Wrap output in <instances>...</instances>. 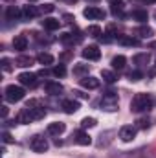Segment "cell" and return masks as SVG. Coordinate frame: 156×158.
<instances>
[{"mask_svg":"<svg viewBox=\"0 0 156 158\" xmlns=\"http://www.w3.org/2000/svg\"><path fill=\"white\" fill-rule=\"evenodd\" d=\"M18 17H22V11H20L18 7L9 6V7L6 9V19H7V20H17Z\"/></svg>","mask_w":156,"mask_h":158,"instance_id":"cell-20","label":"cell"},{"mask_svg":"<svg viewBox=\"0 0 156 158\" xmlns=\"http://www.w3.org/2000/svg\"><path fill=\"white\" fill-rule=\"evenodd\" d=\"M44 90H46V94H50V96H59V94L63 92V85L57 83V81H46V83H44Z\"/></svg>","mask_w":156,"mask_h":158,"instance_id":"cell-11","label":"cell"},{"mask_svg":"<svg viewBox=\"0 0 156 158\" xmlns=\"http://www.w3.org/2000/svg\"><path fill=\"white\" fill-rule=\"evenodd\" d=\"M153 105H154V101L149 94H136L130 101V110L132 112H147V110H151Z\"/></svg>","mask_w":156,"mask_h":158,"instance_id":"cell-1","label":"cell"},{"mask_svg":"<svg viewBox=\"0 0 156 158\" xmlns=\"http://www.w3.org/2000/svg\"><path fill=\"white\" fill-rule=\"evenodd\" d=\"M81 35L79 37H74V33H63L61 35V42H64V44H76V42H81Z\"/></svg>","mask_w":156,"mask_h":158,"instance_id":"cell-25","label":"cell"},{"mask_svg":"<svg viewBox=\"0 0 156 158\" xmlns=\"http://www.w3.org/2000/svg\"><path fill=\"white\" fill-rule=\"evenodd\" d=\"M53 9H55V6H53V4H44V6H40V7H39L40 13H51Z\"/></svg>","mask_w":156,"mask_h":158,"instance_id":"cell-38","label":"cell"},{"mask_svg":"<svg viewBox=\"0 0 156 158\" xmlns=\"http://www.w3.org/2000/svg\"><path fill=\"white\" fill-rule=\"evenodd\" d=\"M51 74H53L55 77H64V76H66V68H64V64H57V66H53Z\"/></svg>","mask_w":156,"mask_h":158,"instance_id":"cell-30","label":"cell"},{"mask_svg":"<svg viewBox=\"0 0 156 158\" xmlns=\"http://www.w3.org/2000/svg\"><path fill=\"white\" fill-rule=\"evenodd\" d=\"M13 48H15L17 52H24V50L28 48V39H26V35H17V37L13 39Z\"/></svg>","mask_w":156,"mask_h":158,"instance_id":"cell-14","label":"cell"},{"mask_svg":"<svg viewBox=\"0 0 156 158\" xmlns=\"http://www.w3.org/2000/svg\"><path fill=\"white\" fill-rule=\"evenodd\" d=\"M37 15H39V9H37L35 6H30V4H28V6L22 7V17H24V19L30 20V19H33V17H37Z\"/></svg>","mask_w":156,"mask_h":158,"instance_id":"cell-19","label":"cell"},{"mask_svg":"<svg viewBox=\"0 0 156 158\" xmlns=\"http://www.w3.org/2000/svg\"><path fill=\"white\" fill-rule=\"evenodd\" d=\"M2 142H4V143H13V142H15V138H13L7 131H4V132H2Z\"/></svg>","mask_w":156,"mask_h":158,"instance_id":"cell-37","label":"cell"},{"mask_svg":"<svg viewBox=\"0 0 156 158\" xmlns=\"http://www.w3.org/2000/svg\"><path fill=\"white\" fill-rule=\"evenodd\" d=\"M136 127H132V125H123L121 129H119V138L123 140V142H132L134 138H136Z\"/></svg>","mask_w":156,"mask_h":158,"instance_id":"cell-9","label":"cell"},{"mask_svg":"<svg viewBox=\"0 0 156 158\" xmlns=\"http://www.w3.org/2000/svg\"><path fill=\"white\" fill-rule=\"evenodd\" d=\"M101 77H103V81L105 83H116V79H117V76L112 72V70H101Z\"/></svg>","mask_w":156,"mask_h":158,"instance_id":"cell-28","label":"cell"},{"mask_svg":"<svg viewBox=\"0 0 156 158\" xmlns=\"http://www.w3.org/2000/svg\"><path fill=\"white\" fill-rule=\"evenodd\" d=\"M79 85L83 88H88V90H94V88H99V79L92 77V76H84V77L79 79Z\"/></svg>","mask_w":156,"mask_h":158,"instance_id":"cell-13","label":"cell"},{"mask_svg":"<svg viewBox=\"0 0 156 158\" xmlns=\"http://www.w3.org/2000/svg\"><path fill=\"white\" fill-rule=\"evenodd\" d=\"M0 64H2V70H4V72H11V70H13V64H11V61H9L7 57H2Z\"/></svg>","mask_w":156,"mask_h":158,"instance_id":"cell-35","label":"cell"},{"mask_svg":"<svg viewBox=\"0 0 156 158\" xmlns=\"http://www.w3.org/2000/svg\"><path fill=\"white\" fill-rule=\"evenodd\" d=\"M24 88L22 86H18V85H7L6 86V90H4V98L7 99V101H11V103H17V101H20V99H24Z\"/></svg>","mask_w":156,"mask_h":158,"instance_id":"cell-2","label":"cell"},{"mask_svg":"<svg viewBox=\"0 0 156 158\" xmlns=\"http://www.w3.org/2000/svg\"><path fill=\"white\" fill-rule=\"evenodd\" d=\"M31 64H33V57H30V55H18V57L15 59V66L28 68V66H31Z\"/></svg>","mask_w":156,"mask_h":158,"instance_id":"cell-18","label":"cell"},{"mask_svg":"<svg viewBox=\"0 0 156 158\" xmlns=\"http://www.w3.org/2000/svg\"><path fill=\"white\" fill-rule=\"evenodd\" d=\"M142 77H143V72H140V70H134V72L129 74V79L130 81H140Z\"/></svg>","mask_w":156,"mask_h":158,"instance_id":"cell-36","label":"cell"},{"mask_svg":"<svg viewBox=\"0 0 156 158\" xmlns=\"http://www.w3.org/2000/svg\"><path fill=\"white\" fill-rule=\"evenodd\" d=\"M96 118H83V121H81V127L83 129H90V127H96Z\"/></svg>","mask_w":156,"mask_h":158,"instance_id":"cell-34","label":"cell"},{"mask_svg":"<svg viewBox=\"0 0 156 158\" xmlns=\"http://www.w3.org/2000/svg\"><path fill=\"white\" fill-rule=\"evenodd\" d=\"M81 55H83L84 59H88V61H99V57H101V50H99L96 44H90V46H86V48L81 52Z\"/></svg>","mask_w":156,"mask_h":158,"instance_id":"cell-7","label":"cell"},{"mask_svg":"<svg viewBox=\"0 0 156 158\" xmlns=\"http://www.w3.org/2000/svg\"><path fill=\"white\" fill-rule=\"evenodd\" d=\"M132 19L138 20V22H147L149 15H147V11H143V9H134V11H132Z\"/></svg>","mask_w":156,"mask_h":158,"instance_id":"cell-26","label":"cell"},{"mask_svg":"<svg viewBox=\"0 0 156 158\" xmlns=\"http://www.w3.org/2000/svg\"><path fill=\"white\" fill-rule=\"evenodd\" d=\"M83 15H84V19H88V20H101V19H105V15H107V13H105L101 7L88 6V7H84Z\"/></svg>","mask_w":156,"mask_h":158,"instance_id":"cell-5","label":"cell"},{"mask_svg":"<svg viewBox=\"0 0 156 158\" xmlns=\"http://www.w3.org/2000/svg\"><path fill=\"white\" fill-rule=\"evenodd\" d=\"M74 94H76V96H77V98H81V99H86V98H88V96H86V94H83V92H79V90H76V92H74Z\"/></svg>","mask_w":156,"mask_h":158,"instance_id":"cell-40","label":"cell"},{"mask_svg":"<svg viewBox=\"0 0 156 158\" xmlns=\"http://www.w3.org/2000/svg\"><path fill=\"white\" fill-rule=\"evenodd\" d=\"M149 46H151V48H156V40H153V42H151Z\"/></svg>","mask_w":156,"mask_h":158,"instance_id":"cell-42","label":"cell"},{"mask_svg":"<svg viewBox=\"0 0 156 158\" xmlns=\"http://www.w3.org/2000/svg\"><path fill=\"white\" fill-rule=\"evenodd\" d=\"M63 19H64V20H66V22H72V20H76V19H74V17H72V15H68V13H66V15H64V17H63Z\"/></svg>","mask_w":156,"mask_h":158,"instance_id":"cell-41","label":"cell"},{"mask_svg":"<svg viewBox=\"0 0 156 158\" xmlns=\"http://www.w3.org/2000/svg\"><path fill=\"white\" fill-rule=\"evenodd\" d=\"M37 61H39V64H42V66H50V64H53V55L42 52V53L37 55Z\"/></svg>","mask_w":156,"mask_h":158,"instance_id":"cell-24","label":"cell"},{"mask_svg":"<svg viewBox=\"0 0 156 158\" xmlns=\"http://www.w3.org/2000/svg\"><path fill=\"white\" fill-rule=\"evenodd\" d=\"M40 24H42V28L48 30V31H55V30H59V26H61V22H59L57 19H51V17H50V19H44Z\"/></svg>","mask_w":156,"mask_h":158,"instance_id":"cell-15","label":"cell"},{"mask_svg":"<svg viewBox=\"0 0 156 158\" xmlns=\"http://www.w3.org/2000/svg\"><path fill=\"white\" fill-rule=\"evenodd\" d=\"M6 2H9V0H6Z\"/></svg>","mask_w":156,"mask_h":158,"instance_id":"cell-44","label":"cell"},{"mask_svg":"<svg viewBox=\"0 0 156 158\" xmlns=\"http://www.w3.org/2000/svg\"><path fill=\"white\" fill-rule=\"evenodd\" d=\"M74 74H76V76H79V77L86 76V74H88V64H83V63L74 64Z\"/></svg>","mask_w":156,"mask_h":158,"instance_id":"cell-29","label":"cell"},{"mask_svg":"<svg viewBox=\"0 0 156 158\" xmlns=\"http://www.w3.org/2000/svg\"><path fill=\"white\" fill-rule=\"evenodd\" d=\"M28 109H30V112L33 114V118L35 119H42L46 116V110H44V107L40 105L37 99H33V101H28V105H26Z\"/></svg>","mask_w":156,"mask_h":158,"instance_id":"cell-8","label":"cell"},{"mask_svg":"<svg viewBox=\"0 0 156 158\" xmlns=\"http://www.w3.org/2000/svg\"><path fill=\"white\" fill-rule=\"evenodd\" d=\"M117 42H121V44H125V46H138V44H140V39L130 37V35H119V37H117Z\"/></svg>","mask_w":156,"mask_h":158,"instance_id":"cell-22","label":"cell"},{"mask_svg":"<svg viewBox=\"0 0 156 158\" xmlns=\"http://www.w3.org/2000/svg\"><path fill=\"white\" fill-rule=\"evenodd\" d=\"M145 2H147V4H154L156 0H145Z\"/></svg>","mask_w":156,"mask_h":158,"instance_id":"cell-43","label":"cell"},{"mask_svg":"<svg viewBox=\"0 0 156 158\" xmlns=\"http://www.w3.org/2000/svg\"><path fill=\"white\" fill-rule=\"evenodd\" d=\"M86 33H88L90 37H101V33H103V31H101V28H99V26H96V24H94V26H88Z\"/></svg>","mask_w":156,"mask_h":158,"instance_id":"cell-32","label":"cell"},{"mask_svg":"<svg viewBox=\"0 0 156 158\" xmlns=\"http://www.w3.org/2000/svg\"><path fill=\"white\" fill-rule=\"evenodd\" d=\"M132 61H134V64H138V66H145V64H149L151 55H149V53H138V55L132 57Z\"/></svg>","mask_w":156,"mask_h":158,"instance_id":"cell-21","label":"cell"},{"mask_svg":"<svg viewBox=\"0 0 156 158\" xmlns=\"http://www.w3.org/2000/svg\"><path fill=\"white\" fill-rule=\"evenodd\" d=\"M37 74H31V72H22L20 76H18V81H20V85H24V86H30V88H35L37 85H39V81H37Z\"/></svg>","mask_w":156,"mask_h":158,"instance_id":"cell-6","label":"cell"},{"mask_svg":"<svg viewBox=\"0 0 156 158\" xmlns=\"http://www.w3.org/2000/svg\"><path fill=\"white\" fill-rule=\"evenodd\" d=\"M72 140H74V143H77V145H90V143H92V138H90L88 132H84L83 129H81V131H76V132L72 134Z\"/></svg>","mask_w":156,"mask_h":158,"instance_id":"cell-10","label":"cell"},{"mask_svg":"<svg viewBox=\"0 0 156 158\" xmlns=\"http://www.w3.org/2000/svg\"><path fill=\"white\" fill-rule=\"evenodd\" d=\"M33 114L30 112V109L26 107V109H22L20 112H18V116H17V123H30V121H33Z\"/></svg>","mask_w":156,"mask_h":158,"instance_id":"cell-17","label":"cell"},{"mask_svg":"<svg viewBox=\"0 0 156 158\" xmlns=\"http://www.w3.org/2000/svg\"><path fill=\"white\" fill-rule=\"evenodd\" d=\"M134 33H136L138 37H143V39H145V37H151V35H153V30H151L149 26H138V28L134 30Z\"/></svg>","mask_w":156,"mask_h":158,"instance_id":"cell-27","label":"cell"},{"mask_svg":"<svg viewBox=\"0 0 156 158\" xmlns=\"http://www.w3.org/2000/svg\"><path fill=\"white\" fill-rule=\"evenodd\" d=\"M110 9H112L114 15L121 13V9H123V0H112V2H110Z\"/></svg>","mask_w":156,"mask_h":158,"instance_id":"cell-31","label":"cell"},{"mask_svg":"<svg viewBox=\"0 0 156 158\" xmlns=\"http://www.w3.org/2000/svg\"><path fill=\"white\" fill-rule=\"evenodd\" d=\"M48 147H50V145H48V140H46L44 136L35 134V136L30 138V149H31L33 153H46Z\"/></svg>","mask_w":156,"mask_h":158,"instance_id":"cell-4","label":"cell"},{"mask_svg":"<svg viewBox=\"0 0 156 158\" xmlns=\"http://www.w3.org/2000/svg\"><path fill=\"white\" fill-rule=\"evenodd\" d=\"M64 131H66V125H64L63 121H53V123H50L48 129H46V132H48L50 136H59V134H63Z\"/></svg>","mask_w":156,"mask_h":158,"instance_id":"cell-12","label":"cell"},{"mask_svg":"<svg viewBox=\"0 0 156 158\" xmlns=\"http://www.w3.org/2000/svg\"><path fill=\"white\" fill-rule=\"evenodd\" d=\"M63 109H64L66 114H74V112L79 110V103L74 101V99H64V101H63Z\"/></svg>","mask_w":156,"mask_h":158,"instance_id":"cell-16","label":"cell"},{"mask_svg":"<svg viewBox=\"0 0 156 158\" xmlns=\"http://www.w3.org/2000/svg\"><path fill=\"white\" fill-rule=\"evenodd\" d=\"M151 127V119L149 118H138L136 119V129H149Z\"/></svg>","mask_w":156,"mask_h":158,"instance_id":"cell-33","label":"cell"},{"mask_svg":"<svg viewBox=\"0 0 156 158\" xmlns=\"http://www.w3.org/2000/svg\"><path fill=\"white\" fill-rule=\"evenodd\" d=\"M110 64H112V68H114V70H123V68H125V64H127V57H125V55H116V57L112 59V63H110Z\"/></svg>","mask_w":156,"mask_h":158,"instance_id":"cell-23","label":"cell"},{"mask_svg":"<svg viewBox=\"0 0 156 158\" xmlns=\"http://www.w3.org/2000/svg\"><path fill=\"white\" fill-rule=\"evenodd\" d=\"M0 109H2V110H0V114H2V118L6 119V118H7V107H6V105H2Z\"/></svg>","mask_w":156,"mask_h":158,"instance_id":"cell-39","label":"cell"},{"mask_svg":"<svg viewBox=\"0 0 156 158\" xmlns=\"http://www.w3.org/2000/svg\"><path fill=\"white\" fill-rule=\"evenodd\" d=\"M101 109H103V110H109V112L116 110V109H117V96H116V92L109 90V92H105V94H103V98H101Z\"/></svg>","mask_w":156,"mask_h":158,"instance_id":"cell-3","label":"cell"}]
</instances>
